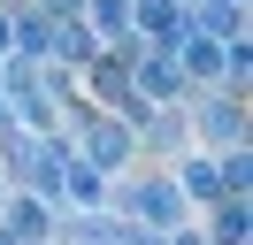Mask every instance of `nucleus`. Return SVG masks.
Segmentation results:
<instances>
[{"label":"nucleus","mask_w":253,"mask_h":245,"mask_svg":"<svg viewBox=\"0 0 253 245\" xmlns=\"http://www.w3.org/2000/svg\"><path fill=\"white\" fill-rule=\"evenodd\" d=\"M92 130V161H123V130L115 122H84Z\"/></svg>","instance_id":"nucleus-1"},{"label":"nucleus","mask_w":253,"mask_h":245,"mask_svg":"<svg viewBox=\"0 0 253 245\" xmlns=\"http://www.w3.org/2000/svg\"><path fill=\"white\" fill-rule=\"evenodd\" d=\"M138 8H146V23H154V31H176V0H138Z\"/></svg>","instance_id":"nucleus-2"},{"label":"nucleus","mask_w":253,"mask_h":245,"mask_svg":"<svg viewBox=\"0 0 253 245\" xmlns=\"http://www.w3.org/2000/svg\"><path fill=\"white\" fill-rule=\"evenodd\" d=\"M69 192H77V199H100V168H69Z\"/></svg>","instance_id":"nucleus-3"},{"label":"nucleus","mask_w":253,"mask_h":245,"mask_svg":"<svg viewBox=\"0 0 253 245\" xmlns=\"http://www.w3.org/2000/svg\"><path fill=\"white\" fill-rule=\"evenodd\" d=\"M192 69H200V77H222V54H215V46L200 39V46H192Z\"/></svg>","instance_id":"nucleus-4"},{"label":"nucleus","mask_w":253,"mask_h":245,"mask_svg":"<svg viewBox=\"0 0 253 245\" xmlns=\"http://www.w3.org/2000/svg\"><path fill=\"white\" fill-rule=\"evenodd\" d=\"M0 245H8V238H0Z\"/></svg>","instance_id":"nucleus-5"}]
</instances>
